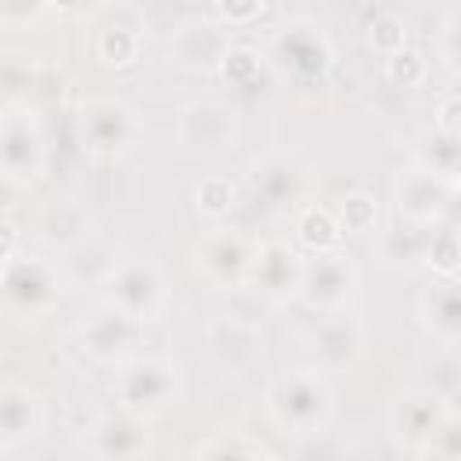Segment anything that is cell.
I'll list each match as a JSON object with an SVG mask.
<instances>
[{
	"label": "cell",
	"instance_id": "cell-28",
	"mask_svg": "<svg viewBox=\"0 0 461 461\" xmlns=\"http://www.w3.org/2000/svg\"><path fill=\"white\" fill-rule=\"evenodd\" d=\"M263 54L259 50H252V47H234L230 43V50H227V58L220 61V72L227 76V83H234L238 90H256L259 86V76H263Z\"/></svg>",
	"mask_w": 461,
	"mask_h": 461
},
{
	"label": "cell",
	"instance_id": "cell-3",
	"mask_svg": "<svg viewBox=\"0 0 461 461\" xmlns=\"http://www.w3.org/2000/svg\"><path fill=\"white\" fill-rule=\"evenodd\" d=\"M104 306L126 313L130 321L137 324H148L162 313L166 306V281H162V270L144 259V256H130V259H119L115 270L104 277Z\"/></svg>",
	"mask_w": 461,
	"mask_h": 461
},
{
	"label": "cell",
	"instance_id": "cell-8",
	"mask_svg": "<svg viewBox=\"0 0 461 461\" xmlns=\"http://www.w3.org/2000/svg\"><path fill=\"white\" fill-rule=\"evenodd\" d=\"M360 281V267H357V256L349 252H317L310 259H303V277H299V299L310 306V310H321V313H339L346 306V299L353 295Z\"/></svg>",
	"mask_w": 461,
	"mask_h": 461
},
{
	"label": "cell",
	"instance_id": "cell-20",
	"mask_svg": "<svg viewBox=\"0 0 461 461\" xmlns=\"http://www.w3.org/2000/svg\"><path fill=\"white\" fill-rule=\"evenodd\" d=\"M43 425V403L25 385H0V443H22Z\"/></svg>",
	"mask_w": 461,
	"mask_h": 461
},
{
	"label": "cell",
	"instance_id": "cell-9",
	"mask_svg": "<svg viewBox=\"0 0 461 461\" xmlns=\"http://www.w3.org/2000/svg\"><path fill=\"white\" fill-rule=\"evenodd\" d=\"M180 144L191 151H205V155H223L234 148L238 140V119L234 108L227 101L216 97H202L180 108Z\"/></svg>",
	"mask_w": 461,
	"mask_h": 461
},
{
	"label": "cell",
	"instance_id": "cell-43",
	"mask_svg": "<svg viewBox=\"0 0 461 461\" xmlns=\"http://www.w3.org/2000/svg\"><path fill=\"white\" fill-rule=\"evenodd\" d=\"M249 461H277V454H270L267 447H259V443H252V450H249Z\"/></svg>",
	"mask_w": 461,
	"mask_h": 461
},
{
	"label": "cell",
	"instance_id": "cell-33",
	"mask_svg": "<svg viewBox=\"0 0 461 461\" xmlns=\"http://www.w3.org/2000/svg\"><path fill=\"white\" fill-rule=\"evenodd\" d=\"M421 457H429V461H457V457H461V421H457L454 411L439 421V429H436L432 439L425 443Z\"/></svg>",
	"mask_w": 461,
	"mask_h": 461
},
{
	"label": "cell",
	"instance_id": "cell-36",
	"mask_svg": "<svg viewBox=\"0 0 461 461\" xmlns=\"http://www.w3.org/2000/svg\"><path fill=\"white\" fill-rule=\"evenodd\" d=\"M249 450H252V443H249L245 436L220 432V436H212V439L198 450V461H249Z\"/></svg>",
	"mask_w": 461,
	"mask_h": 461
},
{
	"label": "cell",
	"instance_id": "cell-27",
	"mask_svg": "<svg viewBox=\"0 0 461 461\" xmlns=\"http://www.w3.org/2000/svg\"><path fill=\"white\" fill-rule=\"evenodd\" d=\"M295 234H299V241L317 256V252H331L335 245H339V223H335V216L328 212V209H317V205H306L303 212H299V220H295Z\"/></svg>",
	"mask_w": 461,
	"mask_h": 461
},
{
	"label": "cell",
	"instance_id": "cell-6",
	"mask_svg": "<svg viewBox=\"0 0 461 461\" xmlns=\"http://www.w3.org/2000/svg\"><path fill=\"white\" fill-rule=\"evenodd\" d=\"M335 61V50H331V40L324 32L321 22L306 18V14H295L288 22L277 25L274 32V65H281L292 79H321Z\"/></svg>",
	"mask_w": 461,
	"mask_h": 461
},
{
	"label": "cell",
	"instance_id": "cell-19",
	"mask_svg": "<svg viewBox=\"0 0 461 461\" xmlns=\"http://www.w3.org/2000/svg\"><path fill=\"white\" fill-rule=\"evenodd\" d=\"M299 277H303V256L288 241H263L259 245L249 281H256L270 299H292L299 292Z\"/></svg>",
	"mask_w": 461,
	"mask_h": 461
},
{
	"label": "cell",
	"instance_id": "cell-37",
	"mask_svg": "<svg viewBox=\"0 0 461 461\" xmlns=\"http://www.w3.org/2000/svg\"><path fill=\"white\" fill-rule=\"evenodd\" d=\"M436 47H439V58H443L450 68H457V58H461V7H450V11L443 14Z\"/></svg>",
	"mask_w": 461,
	"mask_h": 461
},
{
	"label": "cell",
	"instance_id": "cell-14",
	"mask_svg": "<svg viewBox=\"0 0 461 461\" xmlns=\"http://www.w3.org/2000/svg\"><path fill=\"white\" fill-rule=\"evenodd\" d=\"M310 353H313V364H317L321 375L346 371L364 353V328L353 317H346L342 310L339 313H328L310 331Z\"/></svg>",
	"mask_w": 461,
	"mask_h": 461
},
{
	"label": "cell",
	"instance_id": "cell-16",
	"mask_svg": "<svg viewBox=\"0 0 461 461\" xmlns=\"http://www.w3.org/2000/svg\"><path fill=\"white\" fill-rule=\"evenodd\" d=\"M450 194H454L450 184L436 180L432 173H425V169H418V166L400 169L396 180H393V198H396L400 220H411V223L432 227V223L443 216Z\"/></svg>",
	"mask_w": 461,
	"mask_h": 461
},
{
	"label": "cell",
	"instance_id": "cell-22",
	"mask_svg": "<svg viewBox=\"0 0 461 461\" xmlns=\"http://www.w3.org/2000/svg\"><path fill=\"white\" fill-rule=\"evenodd\" d=\"M90 234V212L79 202H54L40 216V238L58 249H72Z\"/></svg>",
	"mask_w": 461,
	"mask_h": 461
},
{
	"label": "cell",
	"instance_id": "cell-2",
	"mask_svg": "<svg viewBox=\"0 0 461 461\" xmlns=\"http://www.w3.org/2000/svg\"><path fill=\"white\" fill-rule=\"evenodd\" d=\"M140 133L137 112L122 97H90L79 108V144L94 162L122 158Z\"/></svg>",
	"mask_w": 461,
	"mask_h": 461
},
{
	"label": "cell",
	"instance_id": "cell-32",
	"mask_svg": "<svg viewBox=\"0 0 461 461\" xmlns=\"http://www.w3.org/2000/svg\"><path fill=\"white\" fill-rule=\"evenodd\" d=\"M425 263H429L443 281H454V274H457V234H454L450 227L432 230L429 249H425Z\"/></svg>",
	"mask_w": 461,
	"mask_h": 461
},
{
	"label": "cell",
	"instance_id": "cell-42",
	"mask_svg": "<svg viewBox=\"0 0 461 461\" xmlns=\"http://www.w3.org/2000/svg\"><path fill=\"white\" fill-rule=\"evenodd\" d=\"M14 191H18V184H14V180H7V176L0 173V209H7V205L14 202Z\"/></svg>",
	"mask_w": 461,
	"mask_h": 461
},
{
	"label": "cell",
	"instance_id": "cell-39",
	"mask_svg": "<svg viewBox=\"0 0 461 461\" xmlns=\"http://www.w3.org/2000/svg\"><path fill=\"white\" fill-rule=\"evenodd\" d=\"M40 14H47L43 4H0V22H7V25H29Z\"/></svg>",
	"mask_w": 461,
	"mask_h": 461
},
{
	"label": "cell",
	"instance_id": "cell-30",
	"mask_svg": "<svg viewBox=\"0 0 461 461\" xmlns=\"http://www.w3.org/2000/svg\"><path fill=\"white\" fill-rule=\"evenodd\" d=\"M378 220V205L367 191H349L339 198V230H349V234H367Z\"/></svg>",
	"mask_w": 461,
	"mask_h": 461
},
{
	"label": "cell",
	"instance_id": "cell-34",
	"mask_svg": "<svg viewBox=\"0 0 461 461\" xmlns=\"http://www.w3.org/2000/svg\"><path fill=\"white\" fill-rule=\"evenodd\" d=\"M367 36H371V43H375L378 50L393 54V50H400L403 40H407V22H403L400 14H393V11H375V18H371V25H367Z\"/></svg>",
	"mask_w": 461,
	"mask_h": 461
},
{
	"label": "cell",
	"instance_id": "cell-35",
	"mask_svg": "<svg viewBox=\"0 0 461 461\" xmlns=\"http://www.w3.org/2000/svg\"><path fill=\"white\" fill-rule=\"evenodd\" d=\"M32 83V68L25 61H18V54H4L0 58V97L18 101Z\"/></svg>",
	"mask_w": 461,
	"mask_h": 461
},
{
	"label": "cell",
	"instance_id": "cell-15",
	"mask_svg": "<svg viewBox=\"0 0 461 461\" xmlns=\"http://www.w3.org/2000/svg\"><path fill=\"white\" fill-rule=\"evenodd\" d=\"M249 184H252V191L267 205L281 209V205H292V202L303 198V191H306V166L292 151H267V155L252 158Z\"/></svg>",
	"mask_w": 461,
	"mask_h": 461
},
{
	"label": "cell",
	"instance_id": "cell-41",
	"mask_svg": "<svg viewBox=\"0 0 461 461\" xmlns=\"http://www.w3.org/2000/svg\"><path fill=\"white\" fill-rule=\"evenodd\" d=\"M14 249H18V227L11 220H0V259L7 263L14 256Z\"/></svg>",
	"mask_w": 461,
	"mask_h": 461
},
{
	"label": "cell",
	"instance_id": "cell-11",
	"mask_svg": "<svg viewBox=\"0 0 461 461\" xmlns=\"http://www.w3.org/2000/svg\"><path fill=\"white\" fill-rule=\"evenodd\" d=\"M227 50H230V32L223 22H216L209 14L184 18L169 36V58L184 68H194V72L220 68Z\"/></svg>",
	"mask_w": 461,
	"mask_h": 461
},
{
	"label": "cell",
	"instance_id": "cell-38",
	"mask_svg": "<svg viewBox=\"0 0 461 461\" xmlns=\"http://www.w3.org/2000/svg\"><path fill=\"white\" fill-rule=\"evenodd\" d=\"M457 115H461V97L457 90H447L439 101H436V119H432V130L443 133V137H457Z\"/></svg>",
	"mask_w": 461,
	"mask_h": 461
},
{
	"label": "cell",
	"instance_id": "cell-1",
	"mask_svg": "<svg viewBox=\"0 0 461 461\" xmlns=\"http://www.w3.org/2000/svg\"><path fill=\"white\" fill-rule=\"evenodd\" d=\"M267 411L281 429L306 436L331 418V389L317 367H292L267 385Z\"/></svg>",
	"mask_w": 461,
	"mask_h": 461
},
{
	"label": "cell",
	"instance_id": "cell-5",
	"mask_svg": "<svg viewBox=\"0 0 461 461\" xmlns=\"http://www.w3.org/2000/svg\"><path fill=\"white\" fill-rule=\"evenodd\" d=\"M256 252H259V241H252L249 234L234 230V227H212L198 238L191 259H194V270L216 285V288H238L252 277V267H256Z\"/></svg>",
	"mask_w": 461,
	"mask_h": 461
},
{
	"label": "cell",
	"instance_id": "cell-26",
	"mask_svg": "<svg viewBox=\"0 0 461 461\" xmlns=\"http://www.w3.org/2000/svg\"><path fill=\"white\" fill-rule=\"evenodd\" d=\"M414 166L425 169V173H432L436 180L457 187V166H461V158H457V137H443V133L432 130V137L418 148V162Z\"/></svg>",
	"mask_w": 461,
	"mask_h": 461
},
{
	"label": "cell",
	"instance_id": "cell-12",
	"mask_svg": "<svg viewBox=\"0 0 461 461\" xmlns=\"http://www.w3.org/2000/svg\"><path fill=\"white\" fill-rule=\"evenodd\" d=\"M86 447L94 457L101 461H137L148 454L151 447V432H148V418H137L122 407L101 414L90 432H86Z\"/></svg>",
	"mask_w": 461,
	"mask_h": 461
},
{
	"label": "cell",
	"instance_id": "cell-4",
	"mask_svg": "<svg viewBox=\"0 0 461 461\" xmlns=\"http://www.w3.org/2000/svg\"><path fill=\"white\" fill-rule=\"evenodd\" d=\"M176 396V364L166 357H130L115 378V400L137 418H155Z\"/></svg>",
	"mask_w": 461,
	"mask_h": 461
},
{
	"label": "cell",
	"instance_id": "cell-21",
	"mask_svg": "<svg viewBox=\"0 0 461 461\" xmlns=\"http://www.w3.org/2000/svg\"><path fill=\"white\" fill-rule=\"evenodd\" d=\"M418 313H421L425 328L436 339H443L447 346L457 342V335H461V306H457V285L454 281H432L418 295Z\"/></svg>",
	"mask_w": 461,
	"mask_h": 461
},
{
	"label": "cell",
	"instance_id": "cell-25",
	"mask_svg": "<svg viewBox=\"0 0 461 461\" xmlns=\"http://www.w3.org/2000/svg\"><path fill=\"white\" fill-rule=\"evenodd\" d=\"M108 14H112V22H104L97 29V54L108 65H130L140 54V29L144 25H140V18L119 22L115 11H108Z\"/></svg>",
	"mask_w": 461,
	"mask_h": 461
},
{
	"label": "cell",
	"instance_id": "cell-24",
	"mask_svg": "<svg viewBox=\"0 0 461 461\" xmlns=\"http://www.w3.org/2000/svg\"><path fill=\"white\" fill-rule=\"evenodd\" d=\"M432 227L425 223H411V220H396L393 227L382 230V256L396 267H411V263H425V249H429Z\"/></svg>",
	"mask_w": 461,
	"mask_h": 461
},
{
	"label": "cell",
	"instance_id": "cell-40",
	"mask_svg": "<svg viewBox=\"0 0 461 461\" xmlns=\"http://www.w3.org/2000/svg\"><path fill=\"white\" fill-rule=\"evenodd\" d=\"M259 11H263V4H212L209 7V18H223L230 25H238L245 18H256Z\"/></svg>",
	"mask_w": 461,
	"mask_h": 461
},
{
	"label": "cell",
	"instance_id": "cell-44",
	"mask_svg": "<svg viewBox=\"0 0 461 461\" xmlns=\"http://www.w3.org/2000/svg\"><path fill=\"white\" fill-rule=\"evenodd\" d=\"M4 267H7V263H4V259H0V281H4Z\"/></svg>",
	"mask_w": 461,
	"mask_h": 461
},
{
	"label": "cell",
	"instance_id": "cell-17",
	"mask_svg": "<svg viewBox=\"0 0 461 461\" xmlns=\"http://www.w3.org/2000/svg\"><path fill=\"white\" fill-rule=\"evenodd\" d=\"M137 335H140V324L130 321L126 313L112 310V306H101L79 328V342H83V349L97 364H122V360H130V353L137 346Z\"/></svg>",
	"mask_w": 461,
	"mask_h": 461
},
{
	"label": "cell",
	"instance_id": "cell-13",
	"mask_svg": "<svg viewBox=\"0 0 461 461\" xmlns=\"http://www.w3.org/2000/svg\"><path fill=\"white\" fill-rule=\"evenodd\" d=\"M454 407L439 396V393H429V389H411V393H403L396 403H393V411H389V429H393V436L403 443V447H411V450H425V443L432 439V432L439 429V421L450 414Z\"/></svg>",
	"mask_w": 461,
	"mask_h": 461
},
{
	"label": "cell",
	"instance_id": "cell-29",
	"mask_svg": "<svg viewBox=\"0 0 461 461\" xmlns=\"http://www.w3.org/2000/svg\"><path fill=\"white\" fill-rule=\"evenodd\" d=\"M194 209L205 212V216H212V220H220L223 212H230L234 209V184H230V176L212 173V176L198 180L194 184Z\"/></svg>",
	"mask_w": 461,
	"mask_h": 461
},
{
	"label": "cell",
	"instance_id": "cell-10",
	"mask_svg": "<svg viewBox=\"0 0 461 461\" xmlns=\"http://www.w3.org/2000/svg\"><path fill=\"white\" fill-rule=\"evenodd\" d=\"M58 270L43 259H7L0 295L22 317H43L58 303Z\"/></svg>",
	"mask_w": 461,
	"mask_h": 461
},
{
	"label": "cell",
	"instance_id": "cell-18",
	"mask_svg": "<svg viewBox=\"0 0 461 461\" xmlns=\"http://www.w3.org/2000/svg\"><path fill=\"white\" fill-rule=\"evenodd\" d=\"M212 357L227 371H245L263 357V331L241 317H216L205 331Z\"/></svg>",
	"mask_w": 461,
	"mask_h": 461
},
{
	"label": "cell",
	"instance_id": "cell-31",
	"mask_svg": "<svg viewBox=\"0 0 461 461\" xmlns=\"http://www.w3.org/2000/svg\"><path fill=\"white\" fill-rule=\"evenodd\" d=\"M425 72H429V61L421 58V50H414L407 43L385 58V79L393 86H418L425 79Z\"/></svg>",
	"mask_w": 461,
	"mask_h": 461
},
{
	"label": "cell",
	"instance_id": "cell-7",
	"mask_svg": "<svg viewBox=\"0 0 461 461\" xmlns=\"http://www.w3.org/2000/svg\"><path fill=\"white\" fill-rule=\"evenodd\" d=\"M47 169V137L32 108H7L0 115V173L7 180L32 184Z\"/></svg>",
	"mask_w": 461,
	"mask_h": 461
},
{
	"label": "cell",
	"instance_id": "cell-23",
	"mask_svg": "<svg viewBox=\"0 0 461 461\" xmlns=\"http://www.w3.org/2000/svg\"><path fill=\"white\" fill-rule=\"evenodd\" d=\"M115 263L119 259L112 252V245L104 238H97L94 230L83 241H76L68 249V259H65V267H68V274L76 281H97V285H104V277L115 270Z\"/></svg>",
	"mask_w": 461,
	"mask_h": 461
}]
</instances>
